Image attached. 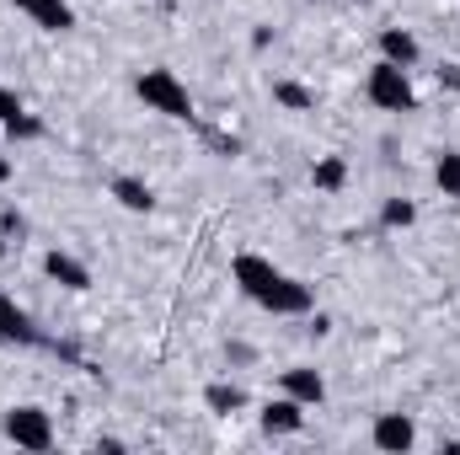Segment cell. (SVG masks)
I'll use <instances>...</instances> for the list:
<instances>
[{"instance_id":"obj_15","label":"cell","mask_w":460,"mask_h":455,"mask_svg":"<svg viewBox=\"0 0 460 455\" xmlns=\"http://www.w3.org/2000/svg\"><path fill=\"white\" fill-rule=\"evenodd\" d=\"M273 103L289 108V113H316V92L300 86V81H273Z\"/></svg>"},{"instance_id":"obj_8","label":"cell","mask_w":460,"mask_h":455,"mask_svg":"<svg viewBox=\"0 0 460 455\" xmlns=\"http://www.w3.org/2000/svg\"><path fill=\"white\" fill-rule=\"evenodd\" d=\"M43 273L59 284V290H70V295H86L92 290V268L81 263V257H70V252H43Z\"/></svg>"},{"instance_id":"obj_10","label":"cell","mask_w":460,"mask_h":455,"mask_svg":"<svg viewBox=\"0 0 460 455\" xmlns=\"http://www.w3.org/2000/svg\"><path fill=\"white\" fill-rule=\"evenodd\" d=\"M300 429H305V407H300L295 397H273V402H262V434L289 440V434H300Z\"/></svg>"},{"instance_id":"obj_3","label":"cell","mask_w":460,"mask_h":455,"mask_svg":"<svg viewBox=\"0 0 460 455\" xmlns=\"http://www.w3.org/2000/svg\"><path fill=\"white\" fill-rule=\"evenodd\" d=\"M364 97L380 108V113H418V86H412V70L380 59L369 76H364Z\"/></svg>"},{"instance_id":"obj_12","label":"cell","mask_w":460,"mask_h":455,"mask_svg":"<svg viewBox=\"0 0 460 455\" xmlns=\"http://www.w3.org/2000/svg\"><path fill=\"white\" fill-rule=\"evenodd\" d=\"M113 199L128 210V215H150V210H155V188H150L145 177H128V172L113 177Z\"/></svg>"},{"instance_id":"obj_7","label":"cell","mask_w":460,"mask_h":455,"mask_svg":"<svg viewBox=\"0 0 460 455\" xmlns=\"http://www.w3.org/2000/svg\"><path fill=\"white\" fill-rule=\"evenodd\" d=\"M279 386H284V397H295L300 407H322V402H327V375L311 370V364H289V370L279 375Z\"/></svg>"},{"instance_id":"obj_19","label":"cell","mask_w":460,"mask_h":455,"mask_svg":"<svg viewBox=\"0 0 460 455\" xmlns=\"http://www.w3.org/2000/svg\"><path fill=\"white\" fill-rule=\"evenodd\" d=\"M0 230H5V236H16V241H22V236H27V220H22V215H16V210H0Z\"/></svg>"},{"instance_id":"obj_5","label":"cell","mask_w":460,"mask_h":455,"mask_svg":"<svg viewBox=\"0 0 460 455\" xmlns=\"http://www.w3.org/2000/svg\"><path fill=\"white\" fill-rule=\"evenodd\" d=\"M0 343H5V348H38V343H43L32 311L16 306V295H5V290H0Z\"/></svg>"},{"instance_id":"obj_20","label":"cell","mask_w":460,"mask_h":455,"mask_svg":"<svg viewBox=\"0 0 460 455\" xmlns=\"http://www.w3.org/2000/svg\"><path fill=\"white\" fill-rule=\"evenodd\" d=\"M16 113H22V97H16L11 86H0V123H5V118H16Z\"/></svg>"},{"instance_id":"obj_21","label":"cell","mask_w":460,"mask_h":455,"mask_svg":"<svg viewBox=\"0 0 460 455\" xmlns=\"http://www.w3.org/2000/svg\"><path fill=\"white\" fill-rule=\"evenodd\" d=\"M439 86H450V92H460V65H439Z\"/></svg>"},{"instance_id":"obj_2","label":"cell","mask_w":460,"mask_h":455,"mask_svg":"<svg viewBox=\"0 0 460 455\" xmlns=\"http://www.w3.org/2000/svg\"><path fill=\"white\" fill-rule=\"evenodd\" d=\"M134 97L150 108V113L172 118V123H193V92L177 81V70H166V65H150V70H139L134 76Z\"/></svg>"},{"instance_id":"obj_22","label":"cell","mask_w":460,"mask_h":455,"mask_svg":"<svg viewBox=\"0 0 460 455\" xmlns=\"http://www.w3.org/2000/svg\"><path fill=\"white\" fill-rule=\"evenodd\" d=\"M215 150H220V156H241V139H226V134H215Z\"/></svg>"},{"instance_id":"obj_16","label":"cell","mask_w":460,"mask_h":455,"mask_svg":"<svg viewBox=\"0 0 460 455\" xmlns=\"http://www.w3.org/2000/svg\"><path fill=\"white\" fill-rule=\"evenodd\" d=\"M434 188H439L445 199H460V150H445V156L434 161Z\"/></svg>"},{"instance_id":"obj_4","label":"cell","mask_w":460,"mask_h":455,"mask_svg":"<svg viewBox=\"0 0 460 455\" xmlns=\"http://www.w3.org/2000/svg\"><path fill=\"white\" fill-rule=\"evenodd\" d=\"M0 434L16 445V451H54V413L49 407H38V402H16V407H5V418H0Z\"/></svg>"},{"instance_id":"obj_13","label":"cell","mask_w":460,"mask_h":455,"mask_svg":"<svg viewBox=\"0 0 460 455\" xmlns=\"http://www.w3.org/2000/svg\"><path fill=\"white\" fill-rule=\"evenodd\" d=\"M204 407L220 413V418H230V413L246 407V391H241L235 380H209V386H204Z\"/></svg>"},{"instance_id":"obj_17","label":"cell","mask_w":460,"mask_h":455,"mask_svg":"<svg viewBox=\"0 0 460 455\" xmlns=\"http://www.w3.org/2000/svg\"><path fill=\"white\" fill-rule=\"evenodd\" d=\"M380 226L385 230L418 226V204H412V199H385V204H380Z\"/></svg>"},{"instance_id":"obj_11","label":"cell","mask_w":460,"mask_h":455,"mask_svg":"<svg viewBox=\"0 0 460 455\" xmlns=\"http://www.w3.org/2000/svg\"><path fill=\"white\" fill-rule=\"evenodd\" d=\"M380 59H391V65L412 70V65L423 59V43H418L407 27H380Z\"/></svg>"},{"instance_id":"obj_6","label":"cell","mask_w":460,"mask_h":455,"mask_svg":"<svg viewBox=\"0 0 460 455\" xmlns=\"http://www.w3.org/2000/svg\"><path fill=\"white\" fill-rule=\"evenodd\" d=\"M369 445L385 455H407L418 445V424L407 418V413H380L375 418V429H369Z\"/></svg>"},{"instance_id":"obj_18","label":"cell","mask_w":460,"mask_h":455,"mask_svg":"<svg viewBox=\"0 0 460 455\" xmlns=\"http://www.w3.org/2000/svg\"><path fill=\"white\" fill-rule=\"evenodd\" d=\"M5 139H11V145H22V139H43V118H32L27 108H22L16 118H5Z\"/></svg>"},{"instance_id":"obj_14","label":"cell","mask_w":460,"mask_h":455,"mask_svg":"<svg viewBox=\"0 0 460 455\" xmlns=\"http://www.w3.org/2000/svg\"><path fill=\"white\" fill-rule=\"evenodd\" d=\"M311 183H316V193H343L348 188V161L343 156H322V161L311 166Z\"/></svg>"},{"instance_id":"obj_1","label":"cell","mask_w":460,"mask_h":455,"mask_svg":"<svg viewBox=\"0 0 460 455\" xmlns=\"http://www.w3.org/2000/svg\"><path fill=\"white\" fill-rule=\"evenodd\" d=\"M230 279H235V290L252 300V306H262V311H273V317H311L316 311V290L305 284V279H295V273H284L273 257H262V252H235L230 257Z\"/></svg>"},{"instance_id":"obj_9","label":"cell","mask_w":460,"mask_h":455,"mask_svg":"<svg viewBox=\"0 0 460 455\" xmlns=\"http://www.w3.org/2000/svg\"><path fill=\"white\" fill-rule=\"evenodd\" d=\"M32 27H43V32H70L75 27V5L70 0H11Z\"/></svg>"},{"instance_id":"obj_23","label":"cell","mask_w":460,"mask_h":455,"mask_svg":"<svg viewBox=\"0 0 460 455\" xmlns=\"http://www.w3.org/2000/svg\"><path fill=\"white\" fill-rule=\"evenodd\" d=\"M5 183H11V156L0 150V188H5Z\"/></svg>"}]
</instances>
